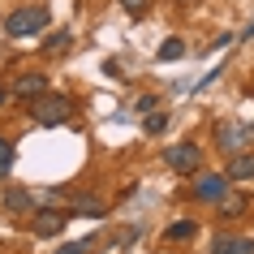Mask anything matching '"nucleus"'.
Wrapping results in <instances>:
<instances>
[{
  "label": "nucleus",
  "mask_w": 254,
  "mask_h": 254,
  "mask_svg": "<svg viewBox=\"0 0 254 254\" xmlns=\"http://www.w3.org/2000/svg\"><path fill=\"white\" fill-rule=\"evenodd\" d=\"M164 125H168V112H147V134H164Z\"/></svg>",
  "instance_id": "15"
},
{
  "label": "nucleus",
  "mask_w": 254,
  "mask_h": 254,
  "mask_svg": "<svg viewBox=\"0 0 254 254\" xmlns=\"http://www.w3.org/2000/svg\"><path fill=\"white\" fill-rule=\"evenodd\" d=\"M164 164H168L173 173H198L202 151L194 147V142H173V147H164Z\"/></svg>",
  "instance_id": "3"
},
{
  "label": "nucleus",
  "mask_w": 254,
  "mask_h": 254,
  "mask_svg": "<svg viewBox=\"0 0 254 254\" xmlns=\"http://www.w3.org/2000/svg\"><path fill=\"white\" fill-rule=\"evenodd\" d=\"M228 181H254V155H228Z\"/></svg>",
  "instance_id": "9"
},
{
  "label": "nucleus",
  "mask_w": 254,
  "mask_h": 254,
  "mask_svg": "<svg viewBox=\"0 0 254 254\" xmlns=\"http://www.w3.org/2000/svg\"><path fill=\"white\" fill-rule=\"evenodd\" d=\"M155 56H160V61H181V56H186V43H181V39H164Z\"/></svg>",
  "instance_id": "12"
},
{
  "label": "nucleus",
  "mask_w": 254,
  "mask_h": 254,
  "mask_svg": "<svg viewBox=\"0 0 254 254\" xmlns=\"http://www.w3.org/2000/svg\"><path fill=\"white\" fill-rule=\"evenodd\" d=\"M35 220H30V228H35V237H61L69 224L65 211H56V207H43V211H30Z\"/></svg>",
  "instance_id": "5"
},
{
  "label": "nucleus",
  "mask_w": 254,
  "mask_h": 254,
  "mask_svg": "<svg viewBox=\"0 0 254 254\" xmlns=\"http://www.w3.org/2000/svg\"><path fill=\"white\" fill-rule=\"evenodd\" d=\"M9 168H13V147H9V142L0 138V177L9 173Z\"/></svg>",
  "instance_id": "17"
},
{
  "label": "nucleus",
  "mask_w": 254,
  "mask_h": 254,
  "mask_svg": "<svg viewBox=\"0 0 254 254\" xmlns=\"http://www.w3.org/2000/svg\"><path fill=\"white\" fill-rule=\"evenodd\" d=\"M228 190V177L224 173H202L198 181H194V198L198 202H220Z\"/></svg>",
  "instance_id": "6"
},
{
  "label": "nucleus",
  "mask_w": 254,
  "mask_h": 254,
  "mask_svg": "<svg viewBox=\"0 0 254 254\" xmlns=\"http://www.w3.org/2000/svg\"><path fill=\"white\" fill-rule=\"evenodd\" d=\"M30 112H35V121H39V125H61V121H69L73 104H69L65 95H48V91H43L39 99H35V108H30Z\"/></svg>",
  "instance_id": "2"
},
{
  "label": "nucleus",
  "mask_w": 254,
  "mask_h": 254,
  "mask_svg": "<svg viewBox=\"0 0 254 254\" xmlns=\"http://www.w3.org/2000/svg\"><path fill=\"white\" fill-rule=\"evenodd\" d=\"M43 91H48V78H43V73H22V78L13 82V95H22V99H39Z\"/></svg>",
  "instance_id": "8"
},
{
  "label": "nucleus",
  "mask_w": 254,
  "mask_h": 254,
  "mask_svg": "<svg viewBox=\"0 0 254 254\" xmlns=\"http://www.w3.org/2000/svg\"><path fill=\"white\" fill-rule=\"evenodd\" d=\"M4 211H9V215H30V211H35V194L22 190V186H13L9 194H4Z\"/></svg>",
  "instance_id": "7"
},
{
  "label": "nucleus",
  "mask_w": 254,
  "mask_h": 254,
  "mask_svg": "<svg viewBox=\"0 0 254 254\" xmlns=\"http://www.w3.org/2000/svg\"><path fill=\"white\" fill-rule=\"evenodd\" d=\"M69 43H73V39H69V30H61V35H48L43 52H48V56H61V52H69Z\"/></svg>",
  "instance_id": "11"
},
{
  "label": "nucleus",
  "mask_w": 254,
  "mask_h": 254,
  "mask_svg": "<svg viewBox=\"0 0 254 254\" xmlns=\"http://www.w3.org/2000/svg\"><path fill=\"white\" fill-rule=\"evenodd\" d=\"M121 9H129V13H142V9H147V0H121Z\"/></svg>",
  "instance_id": "18"
},
{
  "label": "nucleus",
  "mask_w": 254,
  "mask_h": 254,
  "mask_svg": "<svg viewBox=\"0 0 254 254\" xmlns=\"http://www.w3.org/2000/svg\"><path fill=\"white\" fill-rule=\"evenodd\" d=\"M215 254H254L250 237H215Z\"/></svg>",
  "instance_id": "10"
},
{
  "label": "nucleus",
  "mask_w": 254,
  "mask_h": 254,
  "mask_svg": "<svg viewBox=\"0 0 254 254\" xmlns=\"http://www.w3.org/2000/svg\"><path fill=\"white\" fill-rule=\"evenodd\" d=\"M250 138H254V125H220L215 129V147L224 155H237V151H246Z\"/></svg>",
  "instance_id": "4"
},
{
  "label": "nucleus",
  "mask_w": 254,
  "mask_h": 254,
  "mask_svg": "<svg viewBox=\"0 0 254 254\" xmlns=\"http://www.w3.org/2000/svg\"><path fill=\"white\" fill-rule=\"evenodd\" d=\"M91 246H95V237H82V241H69V246H61L56 254H86Z\"/></svg>",
  "instance_id": "16"
},
{
  "label": "nucleus",
  "mask_w": 254,
  "mask_h": 254,
  "mask_svg": "<svg viewBox=\"0 0 254 254\" xmlns=\"http://www.w3.org/2000/svg\"><path fill=\"white\" fill-rule=\"evenodd\" d=\"M48 26V9H13V13L4 17V30L13 35V39H22V35H39V30Z\"/></svg>",
  "instance_id": "1"
},
{
  "label": "nucleus",
  "mask_w": 254,
  "mask_h": 254,
  "mask_svg": "<svg viewBox=\"0 0 254 254\" xmlns=\"http://www.w3.org/2000/svg\"><path fill=\"white\" fill-rule=\"evenodd\" d=\"M250 39H254V26H250Z\"/></svg>",
  "instance_id": "20"
},
{
  "label": "nucleus",
  "mask_w": 254,
  "mask_h": 254,
  "mask_svg": "<svg viewBox=\"0 0 254 254\" xmlns=\"http://www.w3.org/2000/svg\"><path fill=\"white\" fill-rule=\"evenodd\" d=\"M73 211H78V215H91V220H99V215H104V202H95V198H73Z\"/></svg>",
  "instance_id": "13"
},
{
  "label": "nucleus",
  "mask_w": 254,
  "mask_h": 254,
  "mask_svg": "<svg viewBox=\"0 0 254 254\" xmlns=\"http://www.w3.org/2000/svg\"><path fill=\"white\" fill-rule=\"evenodd\" d=\"M168 241H186V237H194V220H177L168 233H164Z\"/></svg>",
  "instance_id": "14"
},
{
  "label": "nucleus",
  "mask_w": 254,
  "mask_h": 254,
  "mask_svg": "<svg viewBox=\"0 0 254 254\" xmlns=\"http://www.w3.org/2000/svg\"><path fill=\"white\" fill-rule=\"evenodd\" d=\"M241 211H246V202H241V198H233V202H224V215H241Z\"/></svg>",
  "instance_id": "19"
}]
</instances>
